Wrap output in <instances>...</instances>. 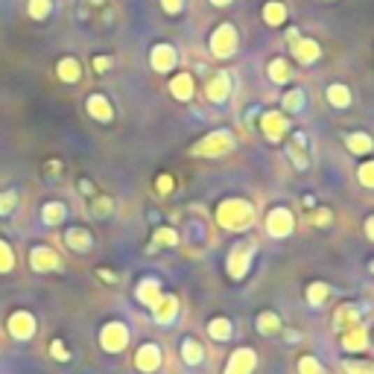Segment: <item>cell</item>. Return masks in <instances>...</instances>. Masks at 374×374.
I'll return each instance as SVG.
<instances>
[{
    "label": "cell",
    "instance_id": "6da1fadb",
    "mask_svg": "<svg viewBox=\"0 0 374 374\" xmlns=\"http://www.w3.org/2000/svg\"><path fill=\"white\" fill-rule=\"evenodd\" d=\"M217 220L222 229H229V231H246L254 222V208L246 199H225L217 208Z\"/></svg>",
    "mask_w": 374,
    "mask_h": 374
},
{
    "label": "cell",
    "instance_id": "7a4b0ae2",
    "mask_svg": "<svg viewBox=\"0 0 374 374\" xmlns=\"http://www.w3.org/2000/svg\"><path fill=\"white\" fill-rule=\"evenodd\" d=\"M234 146V135L220 129V132H210L208 138H202L196 146H193V155H222Z\"/></svg>",
    "mask_w": 374,
    "mask_h": 374
},
{
    "label": "cell",
    "instance_id": "3957f363",
    "mask_svg": "<svg viewBox=\"0 0 374 374\" xmlns=\"http://www.w3.org/2000/svg\"><path fill=\"white\" fill-rule=\"evenodd\" d=\"M292 229H296V220H292V214L287 208H275L269 210V217H266V231L272 237H289Z\"/></svg>",
    "mask_w": 374,
    "mask_h": 374
},
{
    "label": "cell",
    "instance_id": "277c9868",
    "mask_svg": "<svg viewBox=\"0 0 374 374\" xmlns=\"http://www.w3.org/2000/svg\"><path fill=\"white\" fill-rule=\"evenodd\" d=\"M249 264H252V246L249 243H237V246L231 249V257H229V275L237 281L246 278Z\"/></svg>",
    "mask_w": 374,
    "mask_h": 374
},
{
    "label": "cell",
    "instance_id": "5b68a950",
    "mask_svg": "<svg viewBox=\"0 0 374 374\" xmlns=\"http://www.w3.org/2000/svg\"><path fill=\"white\" fill-rule=\"evenodd\" d=\"M234 47H237V32H234V27H231V24H222V27L214 32V38H210V50H214L217 56H231Z\"/></svg>",
    "mask_w": 374,
    "mask_h": 374
},
{
    "label": "cell",
    "instance_id": "8992f818",
    "mask_svg": "<svg viewBox=\"0 0 374 374\" xmlns=\"http://www.w3.org/2000/svg\"><path fill=\"white\" fill-rule=\"evenodd\" d=\"M126 343H129L126 324H120V322L106 324V331H103V348H106V351H123Z\"/></svg>",
    "mask_w": 374,
    "mask_h": 374
},
{
    "label": "cell",
    "instance_id": "52a82bcc",
    "mask_svg": "<svg viewBox=\"0 0 374 374\" xmlns=\"http://www.w3.org/2000/svg\"><path fill=\"white\" fill-rule=\"evenodd\" d=\"M257 366V357L252 348H240L231 354L229 366H225V374H252V368Z\"/></svg>",
    "mask_w": 374,
    "mask_h": 374
},
{
    "label": "cell",
    "instance_id": "ba28073f",
    "mask_svg": "<svg viewBox=\"0 0 374 374\" xmlns=\"http://www.w3.org/2000/svg\"><path fill=\"white\" fill-rule=\"evenodd\" d=\"M354 324H360V310H357L354 304H343L336 310V316H333V331L343 333V331L354 328Z\"/></svg>",
    "mask_w": 374,
    "mask_h": 374
},
{
    "label": "cell",
    "instance_id": "9c48e42d",
    "mask_svg": "<svg viewBox=\"0 0 374 374\" xmlns=\"http://www.w3.org/2000/svg\"><path fill=\"white\" fill-rule=\"evenodd\" d=\"M175 62H178V56H175V50H173L170 44L152 47V68H155V71H173Z\"/></svg>",
    "mask_w": 374,
    "mask_h": 374
},
{
    "label": "cell",
    "instance_id": "30bf717a",
    "mask_svg": "<svg viewBox=\"0 0 374 374\" xmlns=\"http://www.w3.org/2000/svg\"><path fill=\"white\" fill-rule=\"evenodd\" d=\"M229 94H231V82L225 73H217V76L208 79V100L210 103H222Z\"/></svg>",
    "mask_w": 374,
    "mask_h": 374
},
{
    "label": "cell",
    "instance_id": "8fae6325",
    "mask_svg": "<svg viewBox=\"0 0 374 374\" xmlns=\"http://www.w3.org/2000/svg\"><path fill=\"white\" fill-rule=\"evenodd\" d=\"M135 366H138L141 371H155V368L161 366V351H158V345H141V351H138V357H135Z\"/></svg>",
    "mask_w": 374,
    "mask_h": 374
},
{
    "label": "cell",
    "instance_id": "7c38bea8",
    "mask_svg": "<svg viewBox=\"0 0 374 374\" xmlns=\"http://www.w3.org/2000/svg\"><path fill=\"white\" fill-rule=\"evenodd\" d=\"M304 146H307V138H304V135H292V141H289V146H287V155L292 158V164H296L299 170H307V167H310Z\"/></svg>",
    "mask_w": 374,
    "mask_h": 374
},
{
    "label": "cell",
    "instance_id": "4fadbf2b",
    "mask_svg": "<svg viewBox=\"0 0 374 374\" xmlns=\"http://www.w3.org/2000/svg\"><path fill=\"white\" fill-rule=\"evenodd\" d=\"M368 343V336H366V328L363 324H354V328L343 331V348L345 351H363Z\"/></svg>",
    "mask_w": 374,
    "mask_h": 374
},
{
    "label": "cell",
    "instance_id": "5bb4252c",
    "mask_svg": "<svg viewBox=\"0 0 374 374\" xmlns=\"http://www.w3.org/2000/svg\"><path fill=\"white\" fill-rule=\"evenodd\" d=\"M287 129V117L281 115V111H269V115H264V132L269 141H278L284 135Z\"/></svg>",
    "mask_w": 374,
    "mask_h": 374
},
{
    "label": "cell",
    "instance_id": "9a60e30c",
    "mask_svg": "<svg viewBox=\"0 0 374 374\" xmlns=\"http://www.w3.org/2000/svg\"><path fill=\"white\" fill-rule=\"evenodd\" d=\"M152 310H155V319H158L161 324H170V322L175 319V313H178V301H175L173 296H161Z\"/></svg>",
    "mask_w": 374,
    "mask_h": 374
},
{
    "label": "cell",
    "instance_id": "2e32d148",
    "mask_svg": "<svg viewBox=\"0 0 374 374\" xmlns=\"http://www.w3.org/2000/svg\"><path fill=\"white\" fill-rule=\"evenodd\" d=\"M138 299H141V304H146V307H155L158 299H161V287H158V281H152V278L141 281V287H138Z\"/></svg>",
    "mask_w": 374,
    "mask_h": 374
},
{
    "label": "cell",
    "instance_id": "e0dca14e",
    "mask_svg": "<svg viewBox=\"0 0 374 374\" xmlns=\"http://www.w3.org/2000/svg\"><path fill=\"white\" fill-rule=\"evenodd\" d=\"M170 91H173L175 100H190L193 96V76L190 73H178L170 82Z\"/></svg>",
    "mask_w": 374,
    "mask_h": 374
},
{
    "label": "cell",
    "instance_id": "ac0fdd59",
    "mask_svg": "<svg viewBox=\"0 0 374 374\" xmlns=\"http://www.w3.org/2000/svg\"><path fill=\"white\" fill-rule=\"evenodd\" d=\"M296 47V56H299V62H304V64H310V62H316L319 59V44L316 41H310V38H301V41H292Z\"/></svg>",
    "mask_w": 374,
    "mask_h": 374
},
{
    "label": "cell",
    "instance_id": "d6986e66",
    "mask_svg": "<svg viewBox=\"0 0 374 374\" xmlns=\"http://www.w3.org/2000/svg\"><path fill=\"white\" fill-rule=\"evenodd\" d=\"M88 111H91V117H96V120H111V106H108V100L106 96H100V94H94V96H88Z\"/></svg>",
    "mask_w": 374,
    "mask_h": 374
},
{
    "label": "cell",
    "instance_id": "ffe728a7",
    "mask_svg": "<svg viewBox=\"0 0 374 374\" xmlns=\"http://www.w3.org/2000/svg\"><path fill=\"white\" fill-rule=\"evenodd\" d=\"M56 73H59L62 82H76V79L82 76V68H79L76 59H62L59 68H56Z\"/></svg>",
    "mask_w": 374,
    "mask_h": 374
},
{
    "label": "cell",
    "instance_id": "44dd1931",
    "mask_svg": "<svg viewBox=\"0 0 374 374\" xmlns=\"http://www.w3.org/2000/svg\"><path fill=\"white\" fill-rule=\"evenodd\" d=\"M9 331L18 336V339H27L29 333H32V316H27V313H15L12 319H9Z\"/></svg>",
    "mask_w": 374,
    "mask_h": 374
},
{
    "label": "cell",
    "instance_id": "7402d4cb",
    "mask_svg": "<svg viewBox=\"0 0 374 374\" xmlns=\"http://www.w3.org/2000/svg\"><path fill=\"white\" fill-rule=\"evenodd\" d=\"M32 266L36 269H56L59 257L50 249H32Z\"/></svg>",
    "mask_w": 374,
    "mask_h": 374
},
{
    "label": "cell",
    "instance_id": "603a6c76",
    "mask_svg": "<svg viewBox=\"0 0 374 374\" xmlns=\"http://www.w3.org/2000/svg\"><path fill=\"white\" fill-rule=\"evenodd\" d=\"M328 103L336 108H348L351 106V91L345 85H331L328 88Z\"/></svg>",
    "mask_w": 374,
    "mask_h": 374
},
{
    "label": "cell",
    "instance_id": "cb8c5ba5",
    "mask_svg": "<svg viewBox=\"0 0 374 374\" xmlns=\"http://www.w3.org/2000/svg\"><path fill=\"white\" fill-rule=\"evenodd\" d=\"M208 333L214 339H220V343H225V339L231 336V322L229 319H210L208 322Z\"/></svg>",
    "mask_w": 374,
    "mask_h": 374
},
{
    "label": "cell",
    "instance_id": "d4e9b609",
    "mask_svg": "<svg viewBox=\"0 0 374 374\" xmlns=\"http://www.w3.org/2000/svg\"><path fill=\"white\" fill-rule=\"evenodd\" d=\"M64 240H68V246L76 249V252H85V249L91 246V237H88V231H82V229H71L68 234H64Z\"/></svg>",
    "mask_w": 374,
    "mask_h": 374
},
{
    "label": "cell",
    "instance_id": "484cf974",
    "mask_svg": "<svg viewBox=\"0 0 374 374\" xmlns=\"http://www.w3.org/2000/svg\"><path fill=\"white\" fill-rule=\"evenodd\" d=\"M182 357H185V363H190V366L202 363V345L196 343V339H185L182 343Z\"/></svg>",
    "mask_w": 374,
    "mask_h": 374
},
{
    "label": "cell",
    "instance_id": "4316f807",
    "mask_svg": "<svg viewBox=\"0 0 374 374\" xmlns=\"http://www.w3.org/2000/svg\"><path fill=\"white\" fill-rule=\"evenodd\" d=\"M345 141H348V150H351V152H368L371 146H374V141H371L366 132H354V135H348Z\"/></svg>",
    "mask_w": 374,
    "mask_h": 374
},
{
    "label": "cell",
    "instance_id": "83f0119b",
    "mask_svg": "<svg viewBox=\"0 0 374 374\" xmlns=\"http://www.w3.org/2000/svg\"><path fill=\"white\" fill-rule=\"evenodd\" d=\"M269 79H272V82H278V85H284L287 79H289V64L284 59H275L269 64Z\"/></svg>",
    "mask_w": 374,
    "mask_h": 374
},
{
    "label": "cell",
    "instance_id": "f1b7e54d",
    "mask_svg": "<svg viewBox=\"0 0 374 374\" xmlns=\"http://www.w3.org/2000/svg\"><path fill=\"white\" fill-rule=\"evenodd\" d=\"M257 331H264V333H278V331H281V319L275 316V313H260V316H257Z\"/></svg>",
    "mask_w": 374,
    "mask_h": 374
},
{
    "label": "cell",
    "instance_id": "f546056e",
    "mask_svg": "<svg viewBox=\"0 0 374 374\" xmlns=\"http://www.w3.org/2000/svg\"><path fill=\"white\" fill-rule=\"evenodd\" d=\"M331 296V287L328 284H313V287H307V301H310L313 307L324 304V299Z\"/></svg>",
    "mask_w": 374,
    "mask_h": 374
},
{
    "label": "cell",
    "instance_id": "4dcf8cb0",
    "mask_svg": "<svg viewBox=\"0 0 374 374\" xmlns=\"http://www.w3.org/2000/svg\"><path fill=\"white\" fill-rule=\"evenodd\" d=\"M27 9H29V15L36 21H44L47 15H50V9H53V0H29Z\"/></svg>",
    "mask_w": 374,
    "mask_h": 374
},
{
    "label": "cell",
    "instance_id": "1f68e13d",
    "mask_svg": "<svg viewBox=\"0 0 374 374\" xmlns=\"http://www.w3.org/2000/svg\"><path fill=\"white\" fill-rule=\"evenodd\" d=\"M343 368L348 374H374V363H368V360H345Z\"/></svg>",
    "mask_w": 374,
    "mask_h": 374
},
{
    "label": "cell",
    "instance_id": "d6a6232c",
    "mask_svg": "<svg viewBox=\"0 0 374 374\" xmlns=\"http://www.w3.org/2000/svg\"><path fill=\"white\" fill-rule=\"evenodd\" d=\"M299 371L301 374H328V371L322 368V363L316 360V357H301V360H299Z\"/></svg>",
    "mask_w": 374,
    "mask_h": 374
},
{
    "label": "cell",
    "instance_id": "836d02e7",
    "mask_svg": "<svg viewBox=\"0 0 374 374\" xmlns=\"http://www.w3.org/2000/svg\"><path fill=\"white\" fill-rule=\"evenodd\" d=\"M264 18H266V24H281V21L287 18V9H284L281 3H266Z\"/></svg>",
    "mask_w": 374,
    "mask_h": 374
},
{
    "label": "cell",
    "instance_id": "e575fe53",
    "mask_svg": "<svg viewBox=\"0 0 374 374\" xmlns=\"http://www.w3.org/2000/svg\"><path fill=\"white\" fill-rule=\"evenodd\" d=\"M304 91H289L287 96H284V111H301V106H304Z\"/></svg>",
    "mask_w": 374,
    "mask_h": 374
},
{
    "label": "cell",
    "instance_id": "d590c367",
    "mask_svg": "<svg viewBox=\"0 0 374 374\" xmlns=\"http://www.w3.org/2000/svg\"><path fill=\"white\" fill-rule=\"evenodd\" d=\"M62 217H64V205H59V202H50V205L44 208V222H50V225H53V222H59Z\"/></svg>",
    "mask_w": 374,
    "mask_h": 374
},
{
    "label": "cell",
    "instance_id": "8d00e7d4",
    "mask_svg": "<svg viewBox=\"0 0 374 374\" xmlns=\"http://www.w3.org/2000/svg\"><path fill=\"white\" fill-rule=\"evenodd\" d=\"M175 243H178V234L173 229H161L155 234V246H175Z\"/></svg>",
    "mask_w": 374,
    "mask_h": 374
},
{
    "label": "cell",
    "instance_id": "74e56055",
    "mask_svg": "<svg viewBox=\"0 0 374 374\" xmlns=\"http://www.w3.org/2000/svg\"><path fill=\"white\" fill-rule=\"evenodd\" d=\"M360 182L366 187H374V161H366V164L360 167Z\"/></svg>",
    "mask_w": 374,
    "mask_h": 374
},
{
    "label": "cell",
    "instance_id": "f35d334b",
    "mask_svg": "<svg viewBox=\"0 0 374 374\" xmlns=\"http://www.w3.org/2000/svg\"><path fill=\"white\" fill-rule=\"evenodd\" d=\"M111 208H115V202H111V199H106V196L94 199V214H96V217H106V214H111Z\"/></svg>",
    "mask_w": 374,
    "mask_h": 374
},
{
    "label": "cell",
    "instance_id": "ab89813d",
    "mask_svg": "<svg viewBox=\"0 0 374 374\" xmlns=\"http://www.w3.org/2000/svg\"><path fill=\"white\" fill-rule=\"evenodd\" d=\"M15 202H18L15 193H3V196H0V214H9V210L15 208Z\"/></svg>",
    "mask_w": 374,
    "mask_h": 374
},
{
    "label": "cell",
    "instance_id": "60d3db41",
    "mask_svg": "<svg viewBox=\"0 0 374 374\" xmlns=\"http://www.w3.org/2000/svg\"><path fill=\"white\" fill-rule=\"evenodd\" d=\"M310 222H313V225H328V222H331V210H328V208H319L316 214L310 217Z\"/></svg>",
    "mask_w": 374,
    "mask_h": 374
},
{
    "label": "cell",
    "instance_id": "b9f144b4",
    "mask_svg": "<svg viewBox=\"0 0 374 374\" xmlns=\"http://www.w3.org/2000/svg\"><path fill=\"white\" fill-rule=\"evenodd\" d=\"M50 348H53V357H56V360H68V357H71L68 351H64V345L59 343V339H56V343H53Z\"/></svg>",
    "mask_w": 374,
    "mask_h": 374
},
{
    "label": "cell",
    "instance_id": "7bdbcfd3",
    "mask_svg": "<svg viewBox=\"0 0 374 374\" xmlns=\"http://www.w3.org/2000/svg\"><path fill=\"white\" fill-rule=\"evenodd\" d=\"M106 68H111V59H108V56H96V59H94V71L103 73Z\"/></svg>",
    "mask_w": 374,
    "mask_h": 374
},
{
    "label": "cell",
    "instance_id": "ee69618b",
    "mask_svg": "<svg viewBox=\"0 0 374 374\" xmlns=\"http://www.w3.org/2000/svg\"><path fill=\"white\" fill-rule=\"evenodd\" d=\"M12 266V260H9V249L0 243V269H9Z\"/></svg>",
    "mask_w": 374,
    "mask_h": 374
},
{
    "label": "cell",
    "instance_id": "f6af8a7d",
    "mask_svg": "<svg viewBox=\"0 0 374 374\" xmlns=\"http://www.w3.org/2000/svg\"><path fill=\"white\" fill-rule=\"evenodd\" d=\"M161 6H164L170 15H175L178 9H182V0H161Z\"/></svg>",
    "mask_w": 374,
    "mask_h": 374
},
{
    "label": "cell",
    "instance_id": "bcb514c9",
    "mask_svg": "<svg viewBox=\"0 0 374 374\" xmlns=\"http://www.w3.org/2000/svg\"><path fill=\"white\" fill-rule=\"evenodd\" d=\"M158 190H161V193H170V190H173V178H170V175H161V178H158Z\"/></svg>",
    "mask_w": 374,
    "mask_h": 374
},
{
    "label": "cell",
    "instance_id": "7dc6e473",
    "mask_svg": "<svg viewBox=\"0 0 374 374\" xmlns=\"http://www.w3.org/2000/svg\"><path fill=\"white\" fill-rule=\"evenodd\" d=\"M366 234L374 240V217H368V220H366Z\"/></svg>",
    "mask_w": 374,
    "mask_h": 374
},
{
    "label": "cell",
    "instance_id": "c3c4849f",
    "mask_svg": "<svg viewBox=\"0 0 374 374\" xmlns=\"http://www.w3.org/2000/svg\"><path fill=\"white\" fill-rule=\"evenodd\" d=\"M100 275H103V278H106L108 284H115V272H108V269H100Z\"/></svg>",
    "mask_w": 374,
    "mask_h": 374
},
{
    "label": "cell",
    "instance_id": "681fc988",
    "mask_svg": "<svg viewBox=\"0 0 374 374\" xmlns=\"http://www.w3.org/2000/svg\"><path fill=\"white\" fill-rule=\"evenodd\" d=\"M79 190H82V193H94V187H91L88 182H82V185H79Z\"/></svg>",
    "mask_w": 374,
    "mask_h": 374
},
{
    "label": "cell",
    "instance_id": "f907efd6",
    "mask_svg": "<svg viewBox=\"0 0 374 374\" xmlns=\"http://www.w3.org/2000/svg\"><path fill=\"white\" fill-rule=\"evenodd\" d=\"M214 3H229V0H214Z\"/></svg>",
    "mask_w": 374,
    "mask_h": 374
},
{
    "label": "cell",
    "instance_id": "816d5d0a",
    "mask_svg": "<svg viewBox=\"0 0 374 374\" xmlns=\"http://www.w3.org/2000/svg\"><path fill=\"white\" fill-rule=\"evenodd\" d=\"M371 272H374V264H371Z\"/></svg>",
    "mask_w": 374,
    "mask_h": 374
}]
</instances>
